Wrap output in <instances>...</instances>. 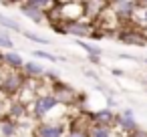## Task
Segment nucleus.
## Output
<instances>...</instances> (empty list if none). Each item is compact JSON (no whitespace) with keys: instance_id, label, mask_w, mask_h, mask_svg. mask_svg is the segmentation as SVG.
Returning <instances> with one entry per match:
<instances>
[{"instance_id":"7c9ffc66","label":"nucleus","mask_w":147,"mask_h":137,"mask_svg":"<svg viewBox=\"0 0 147 137\" xmlns=\"http://www.w3.org/2000/svg\"><path fill=\"white\" fill-rule=\"evenodd\" d=\"M18 137H32V133H28V135H22V133H20Z\"/></svg>"},{"instance_id":"bb28decb","label":"nucleus","mask_w":147,"mask_h":137,"mask_svg":"<svg viewBox=\"0 0 147 137\" xmlns=\"http://www.w3.org/2000/svg\"><path fill=\"white\" fill-rule=\"evenodd\" d=\"M127 137H147V129H141V127H137L133 133H129Z\"/></svg>"},{"instance_id":"9b49d317","label":"nucleus","mask_w":147,"mask_h":137,"mask_svg":"<svg viewBox=\"0 0 147 137\" xmlns=\"http://www.w3.org/2000/svg\"><path fill=\"white\" fill-rule=\"evenodd\" d=\"M20 73L24 75L26 81H36V79H40L45 75V65L38 63V61H24Z\"/></svg>"},{"instance_id":"4468645a","label":"nucleus","mask_w":147,"mask_h":137,"mask_svg":"<svg viewBox=\"0 0 147 137\" xmlns=\"http://www.w3.org/2000/svg\"><path fill=\"white\" fill-rule=\"evenodd\" d=\"M16 6H18V10H20L28 20H32V22H36V24H42V22H45V12H40L38 8H34L28 0H26V2L16 4Z\"/></svg>"},{"instance_id":"dca6fc26","label":"nucleus","mask_w":147,"mask_h":137,"mask_svg":"<svg viewBox=\"0 0 147 137\" xmlns=\"http://www.w3.org/2000/svg\"><path fill=\"white\" fill-rule=\"evenodd\" d=\"M18 135H20L18 121H12L8 117H4L0 121V137H18Z\"/></svg>"},{"instance_id":"2eb2a0df","label":"nucleus","mask_w":147,"mask_h":137,"mask_svg":"<svg viewBox=\"0 0 147 137\" xmlns=\"http://www.w3.org/2000/svg\"><path fill=\"white\" fill-rule=\"evenodd\" d=\"M87 137H117V129L111 125H99V123H89Z\"/></svg>"},{"instance_id":"a878e982","label":"nucleus","mask_w":147,"mask_h":137,"mask_svg":"<svg viewBox=\"0 0 147 137\" xmlns=\"http://www.w3.org/2000/svg\"><path fill=\"white\" fill-rule=\"evenodd\" d=\"M83 73H85V77H89V79H91V81H95V83H99V79H101V77H99V75L95 73V71H89V69H83Z\"/></svg>"},{"instance_id":"4be33fe9","label":"nucleus","mask_w":147,"mask_h":137,"mask_svg":"<svg viewBox=\"0 0 147 137\" xmlns=\"http://www.w3.org/2000/svg\"><path fill=\"white\" fill-rule=\"evenodd\" d=\"M32 57L34 59H45V61H53V63L61 61V57H57L53 53H47V51H32Z\"/></svg>"},{"instance_id":"ddd939ff","label":"nucleus","mask_w":147,"mask_h":137,"mask_svg":"<svg viewBox=\"0 0 147 137\" xmlns=\"http://www.w3.org/2000/svg\"><path fill=\"white\" fill-rule=\"evenodd\" d=\"M22 65H24V59H22L18 53H14V51L2 53V67H4L6 71H20Z\"/></svg>"},{"instance_id":"2f4dec72","label":"nucleus","mask_w":147,"mask_h":137,"mask_svg":"<svg viewBox=\"0 0 147 137\" xmlns=\"http://www.w3.org/2000/svg\"><path fill=\"white\" fill-rule=\"evenodd\" d=\"M141 61H143V65H145V67H147V57H145V59H141Z\"/></svg>"},{"instance_id":"7ed1b4c3","label":"nucleus","mask_w":147,"mask_h":137,"mask_svg":"<svg viewBox=\"0 0 147 137\" xmlns=\"http://www.w3.org/2000/svg\"><path fill=\"white\" fill-rule=\"evenodd\" d=\"M67 123L65 121H40L32 127V137H65Z\"/></svg>"},{"instance_id":"aec40b11","label":"nucleus","mask_w":147,"mask_h":137,"mask_svg":"<svg viewBox=\"0 0 147 137\" xmlns=\"http://www.w3.org/2000/svg\"><path fill=\"white\" fill-rule=\"evenodd\" d=\"M12 49H14V40L10 38V32L0 28V51L6 53V51H12Z\"/></svg>"},{"instance_id":"f03ea898","label":"nucleus","mask_w":147,"mask_h":137,"mask_svg":"<svg viewBox=\"0 0 147 137\" xmlns=\"http://www.w3.org/2000/svg\"><path fill=\"white\" fill-rule=\"evenodd\" d=\"M57 107H59V103H57V99L53 97L51 91L40 93L38 97H34V99L30 101V105H28V117H30L32 121H38V123H40V121L47 119Z\"/></svg>"},{"instance_id":"cd10ccee","label":"nucleus","mask_w":147,"mask_h":137,"mask_svg":"<svg viewBox=\"0 0 147 137\" xmlns=\"http://www.w3.org/2000/svg\"><path fill=\"white\" fill-rule=\"evenodd\" d=\"M119 59H127V61H141V59H137V57H133V55H127V53H121V55H119Z\"/></svg>"},{"instance_id":"f257e3e1","label":"nucleus","mask_w":147,"mask_h":137,"mask_svg":"<svg viewBox=\"0 0 147 137\" xmlns=\"http://www.w3.org/2000/svg\"><path fill=\"white\" fill-rule=\"evenodd\" d=\"M26 79L20 71H6L2 69L0 71V93H2V97L8 101L16 99V95H20L26 87Z\"/></svg>"},{"instance_id":"0eeeda50","label":"nucleus","mask_w":147,"mask_h":137,"mask_svg":"<svg viewBox=\"0 0 147 137\" xmlns=\"http://www.w3.org/2000/svg\"><path fill=\"white\" fill-rule=\"evenodd\" d=\"M93 28H95V24L89 22V20H85V18H79V20H73V22H65V24H63L65 34L75 36L77 40H83L85 36H89V32H91Z\"/></svg>"},{"instance_id":"b1692460","label":"nucleus","mask_w":147,"mask_h":137,"mask_svg":"<svg viewBox=\"0 0 147 137\" xmlns=\"http://www.w3.org/2000/svg\"><path fill=\"white\" fill-rule=\"evenodd\" d=\"M42 77H47L51 83H55V81H59L61 75H59V71H55V69H45V75H42Z\"/></svg>"},{"instance_id":"39448f33","label":"nucleus","mask_w":147,"mask_h":137,"mask_svg":"<svg viewBox=\"0 0 147 137\" xmlns=\"http://www.w3.org/2000/svg\"><path fill=\"white\" fill-rule=\"evenodd\" d=\"M115 36H117V40H121L125 45H137V47L147 45L145 30H141L137 26H131V24H125L123 28H119V32H115Z\"/></svg>"},{"instance_id":"423d86ee","label":"nucleus","mask_w":147,"mask_h":137,"mask_svg":"<svg viewBox=\"0 0 147 137\" xmlns=\"http://www.w3.org/2000/svg\"><path fill=\"white\" fill-rule=\"evenodd\" d=\"M51 93H53V97L57 99L59 105H69V103L77 101V91L73 87H69L67 83H63L61 79L51 85Z\"/></svg>"},{"instance_id":"20e7f679","label":"nucleus","mask_w":147,"mask_h":137,"mask_svg":"<svg viewBox=\"0 0 147 137\" xmlns=\"http://www.w3.org/2000/svg\"><path fill=\"white\" fill-rule=\"evenodd\" d=\"M109 14L115 18V20H119V22H123V24H131V20H133V14H135V10H137V2H127V0H119V2H109Z\"/></svg>"},{"instance_id":"a211bd4d","label":"nucleus","mask_w":147,"mask_h":137,"mask_svg":"<svg viewBox=\"0 0 147 137\" xmlns=\"http://www.w3.org/2000/svg\"><path fill=\"white\" fill-rule=\"evenodd\" d=\"M0 28H2V30H8V32H10V30H16L18 34L24 30L16 18H12V16H6V14H2V12H0Z\"/></svg>"},{"instance_id":"5701e85b","label":"nucleus","mask_w":147,"mask_h":137,"mask_svg":"<svg viewBox=\"0 0 147 137\" xmlns=\"http://www.w3.org/2000/svg\"><path fill=\"white\" fill-rule=\"evenodd\" d=\"M105 36H107V32H105V30L99 32V28H93V30L89 32V38H91V40H103Z\"/></svg>"},{"instance_id":"c85d7f7f","label":"nucleus","mask_w":147,"mask_h":137,"mask_svg":"<svg viewBox=\"0 0 147 137\" xmlns=\"http://www.w3.org/2000/svg\"><path fill=\"white\" fill-rule=\"evenodd\" d=\"M89 63H93L95 67H101V59L99 57H89Z\"/></svg>"},{"instance_id":"6e6552de","label":"nucleus","mask_w":147,"mask_h":137,"mask_svg":"<svg viewBox=\"0 0 147 137\" xmlns=\"http://www.w3.org/2000/svg\"><path fill=\"white\" fill-rule=\"evenodd\" d=\"M113 125H115V129H119L121 133H133L139 125H137V121H135V113H133V109H123V111H119V113H115V119H113Z\"/></svg>"},{"instance_id":"6ab92c4d","label":"nucleus","mask_w":147,"mask_h":137,"mask_svg":"<svg viewBox=\"0 0 147 137\" xmlns=\"http://www.w3.org/2000/svg\"><path fill=\"white\" fill-rule=\"evenodd\" d=\"M77 45L87 53V57H103V49L101 47H95V45H91V43H85V40H77Z\"/></svg>"},{"instance_id":"f8f14e48","label":"nucleus","mask_w":147,"mask_h":137,"mask_svg":"<svg viewBox=\"0 0 147 137\" xmlns=\"http://www.w3.org/2000/svg\"><path fill=\"white\" fill-rule=\"evenodd\" d=\"M87 129H89V121L83 115V117H79V119H75L67 125V135L65 137H87Z\"/></svg>"},{"instance_id":"393cba45","label":"nucleus","mask_w":147,"mask_h":137,"mask_svg":"<svg viewBox=\"0 0 147 137\" xmlns=\"http://www.w3.org/2000/svg\"><path fill=\"white\" fill-rule=\"evenodd\" d=\"M6 111H8V101H6L2 95H0V121L6 117Z\"/></svg>"},{"instance_id":"c756f323","label":"nucleus","mask_w":147,"mask_h":137,"mask_svg":"<svg viewBox=\"0 0 147 137\" xmlns=\"http://www.w3.org/2000/svg\"><path fill=\"white\" fill-rule=\"evenodd\" d=\"M111 73H113L115 77H123V75H125V73H123L121 69H117V67H115V69H111Z\"/></svg>"},{"instance_id":"412c9836","label":"nucleus","mask_w":147,"mask_h":137,"mask_svg":"<svg viewBox=\"0 0 147 137\" xmlns=\"http://www.w3.org/2000/svg\"><path fill=\"white\" fill-rule=\"evenodd\" d=\"M20 34H22L24 38H28V40L36 43V45H49V38H47V36H40V34H36V32H30V30H22Z\"/></svg>"},{"instance_id":"1a4fd4ad","label":"nucleus","mask_w":147,"mask_h":137,"mask_svg":"<svg viewBox=\"0 0 147 137\" xmlns=\"http://www.w3.org/2000/svg\"><path fill=\"white\" fill-rule=\"evenodd\" d=\"M81 4H83V18L89 22L103 16L109 6V2H99V0H87V2H81Z\"/></svg>"},{"instance_id":"f3484780","label":"nucleus","mask_w":147,"mask_h":137,"mask_svg":"<svg viewBox=\"0 0 147 137\" xmlns=\"http://www.w3.org/2000/svg\"><path fill=\"white\" fill-rule=\"evenodd\" d=\"M131 24L141 30H147V2H137V10L133 14Z\"/></svg>"},{"instance_id":"9d476101","label":"nucleus","mask_w":147,"mask_h":137,"mask_svg":"<svg viewBox=\"0 0 147 137\" xmlns=\"http://www.w3.org/2000/svg\"><path fill=\"white\" fill-rule=\"evenodd\" d=\"M85 119L89 123H99V125H111L113 127V119H115V111L103 107V109H97V111H89V113H83Z\"/></svg>"}]
</instances>
